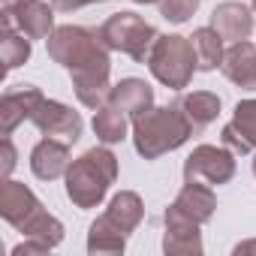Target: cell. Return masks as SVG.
I'll use <instances>...</instances> for the list:
<instances>
[{"label":"cell","instance_id":"obj_32","mask_svg":"<svg viewBox=\"0 0 256 256\" xmlns=\"http://www.w3.org/2000/svg\"><path fill=\"white\" fill-rule=\"evenodd\" d=\"M253 175H256V157H253Z\"/></svg>","mask_w":256,"mask_h":256},{"label":"cell","instance_id":"obj_29","mask_svg":"<svg viewBox=\"0 0 256 256\" xmlns=\"http://www.w3.org/2000/svg\"><path fill=\"white\" fill-rule=\"evenodd\" d=\"M235 256H241V253H256V238H250V241H241V244H235V250H232Z\"/></svg>","mask_w":256,"mask_h":256},{"label":"cell","instance_id":"obj_25","mask_svg":"<svg viewBox=\"0 0 256 256\" xmlns=\"http://www.w3.org/2000/svg\"><path fill=\"white\" fill-rule=\"evenodd\" d=\"M199 4H202V0H160L157 6H160V16L166 22L184 24V22H190V16H196Z\"/></svg>","mask_w":256,"mask_h":256},{"label":"cell","instance_id":"obj_19","mask_svg":"<svg viewBox=\"0 0 256 256\" xmlns=\"http://www.w3.org/2000/svg\"><path fill=\"white\" fill-rule=\"evenodd\" d=\"M175 106L187 114V120L193 124V130L202 133L208 124L217 120L220 114V96L211 94V90H190V94H181L175 100Z\"/></svg>","mask_w":256,"mask_h":256},{"label":"cell","instance_id":"obj_22","mask_svg":"<svg viewBox=\"0 0 256 256\" xmlns=\"http://www.w3.org/2000/svg\"><path fill=\"white\" fill-rule=\"evenodd\" d=\"M28 241H34V244H40L46 253L48 250H54L60 241H64V223L54 217V214H48L46 208H40L30 220H24V226L18 229Z\"/></svg>","mask_w":256,"mask_h":256},{"label":"cell","instance_id":"obj_7","mask_svg":"<svg viewBox=\"0 0 256 256\" xmlns=\"http://www.w3.org/2000/svg\"><path fill=\"white\" fill-rule=\"evenodd\" d=\"M163 223H166V232H163V253L166 256H199L205 247H202V232L190 214H184L175 202L166 208L163 214Z\"/></svg>","mask_w":256,"mask_h":256},{"label":"cell","instance_id":"obj_18","mask_svg":"<svg viewBox=\"0 0 256 256\" xmlns=\"http://www.w3.org/2000/svg\"><path fill=\"white\" fill-rule=\"evenodd\" d=\"M130 114H126L124 108H118L114 102H106L100 108H94V136L102 142V145H118L126 139V133H130Z\"/></svg>","mask_w":256,"mask_h":256},{"label":"cell","instance_id":"obj_5","mask_svg":"<svg viewBox=\"0 0 256 256\" xmlns=\"http://www.w3.org/2000/svg\"><path fill=\"white\" fill-rule=\"evenodd\" d=\"M100 36L108 52H120L126 58H133L136 64H145L157 40V30L139 12H114L100 24Z\"/></svg>","mask_w":256,"mask_h":256},{"label":"cell","instance_id":"obj_23","mask_svg":"<svg viewBox=\"0 0 256 256\" xmlns=\"http://www.w3.org/2000/svg\"><path fill=\"white\" fill-rule=\"evenodd\" d=\"M106 214H108L124 232H130V235H133V232L139 229L142 217H145V202H142V196H139L136 190H120V193L112 196Z\"/></svg>","mask_w":256,"mask_h":256},{"label":"cell","instance_id":"obj_6","mask_svg":"<svg viewBox=\"0 0 256 256\" xmlns=\"http://www.w3.org/2000/svg\"><path fill=\"white\" fill-rule=\"evenodd\" d=\"M235 157L238 154L226 145H196L184 160V181H205L211 187L229 184L238 169Z\"/></svg>","mask_w":256,"mask_h":256},{"label":"cell","instance_id":"obj_12","mask_svg":"<svg viewBox=\"0 0 256 256\" xmlns=\"http://www.w3.org/2000/svg\"><path fill=\"white\" fill-rule=\"evenodd\" d=\"M72 157H70V142L64 139H54V136H46L34 145L30 151V172L40 178V181H58L60 175H66Z\"/></svg>","mask_w":256,"mask_h":256},{"label":"cell","instance_id":"obj_28","mask_svg":"<svg viewBox=\"0 0 256 256\" xmlns=\"http://www.w3.org/2000/svg\"><path fill=\"white\" fill-rule=\"evenodd\" d=\"M22 4H28V0H0V16H10V12H16Z\"/></svg>","mask_w":256,"mask_h":256},{"label":"cell","instance_id":"obj_17","mask_svg":"<svg viewBox=\"0 0 256 256\" xmlns=\"http://www.w3.org/2000/svg\"><path fill=\"white\" fill-rule=\"evenodd\" d=\"M175 205L184 214H190L196 223L205 226L217 211V196H214V187L205 184V181H184V187L175 196Z\"/></svg>","mask_w":256,"mask_h":256},{"label":"cell","instance_id":"obj_10","mask_svg":"<svg viewBox=\"0 0 256 256\" xmlns=\"http://www.w3.org/2000/svg\"><path fill=\"white\" fill-rule=\"evenodd\" d=\"M220 145L235 154H256V100H238L232 120L220 130Z\"/></svg>","mask_w":256,"mask_h":256},{"label":"cell","instance_id":"obj_1","mask_svg":"<svg viewBox=\"0 0 256 256\" xmlns=\"http://www.w3.org/2000/svg\"><path fill=\"white\" fill-rule=\"evenodd\" d=\"M193 133V124L175 102L154 106L133 120V145L142 160H157L169 151H178L181 145H187Z\"/></svg>","mask_w":256,"mask_h":256},{"label":"cell","instance_id":"obj_26","mask_svg":"<svg viewBox=\"0 0 256 256\" xmlns=\"http://www.w3.org/2000/svg\"><path fill=\"white\" fill-rule=\"evenodd\" d=\"M16 163H18L16 145H12V139H10V136H4V139H0V175L10 178V175H12V169H16Z\"/></svg>","mask_w":256,"mask_h":256},{"label":"cell","instance_id":"obj_11","mask_svg":"<svg viewBox=\"0 0 256 256\" xmlns=\"http://www.w3.org/2000/svg\"><path fill=\"white\" fill-rule=\"evenodd\" d=\"M18 28L24 36L30 40H48L54 30V4H46V0H28L22 4L16 12L0 16V28Z\"/></svg>","mask_w":256,"mask_h":256},{"label":"cell","instance_id":"obj_2","mask_svg":"<svg viewBox=\"0 0 256 256\" xmlns=\"http://www.w3.org/2000/svg\"><path fill=\"white\" fill-rule=\"evenodd\" d=\"M66 181V199L82 208V211H90L96 208L108 187L118 181V157L108 145H100V148H90L84 151L82 157H76L64 175Z\"/></svg>","mask_w":256,"mask_h":256},{"label":"cell","instance_id":"obj_31","mask_svg":"<svg viewBox=\"0 0 256 256\" xmlns=\"http://www.w3.org/2000/svg\"><path fill=\"white\" fill-rule=\"evenodd\" d=\"M250 10H253V16H256V0H250Z\"/></svg>","mask_w":256,"mask_h":256},{"label":"cell","instance_id":"obj_27","mask_svg":"<svg viewBox=\"0 0 256 256\" xmlns=\"http://www.w3.org/2000/svg\"><path fill=\"white\" fill-rule=\"evenodd\" d=\"M58 12H76V10H84V6H94V4H106V0H52Z\"/></svg>","mask_w":256,"mask_h":256},{"label":"cell","instance_id":"obj_13","mask_svg":"<svg viewBox=\"0 0 256 256\" xmlns=\"http://www.w3.org/2000/svg\"><path fill=\"white\" fill-rule=\"evenodd\" d=\"M40 208H42V202L36 199V193L28 184L4 178V190H0V217H4L10 226L22 229L24 220H30Z\"/></svg>","mask_w":256,"mask_h":256},{"label":"cell","instance_id":"obj_21","mask_svg":"<svg viewBox=\"0 0 256 256\" xmlns=\"http://www.w3.org/2000/svg\"><path fill=\"white\" fill-rule=\"evenodd\" d=\"M190 42H193V54H196V70L199 72H214L220 64H223V54H226V48H223V36L208 24V28H196L193 30V36H190Z\"/></svg>","mask_w":256,"mask_h":256},{"label":"cell","instance_id":"obj_20","mask_svg":"<svg viewBox=\"0 0 256 256\" xmlns=\"http://www.w3.org/2000/svg\"><path fill=\"white\" fill-rule=\"evenodd\" d=\"M130 232H124L108 214H100L88 229V253H124Z\"/></svg>","mask_w":256,"mask_h":256},{"label":"cell","instance_id":"obj_16","mask_svg":"<svg viewBox=\"0 0 256 256\" xmlns=\"http://www.w3.org/2000/svg\"><path fill=\"white\" fill-rule=\"evenodd\" d=\"M108 102L124 108L126 114H130V120H136L139 114L154 108V88L145 78H120L118 84H112Z\"/></svg>","mask_w":256,"mask_h":256},{"label":"cell","instance_id":"obj_14","mask_svg":"<svg viewBox=\"0 0 256 256\" xmlns=\"http://www.w3.org/2000/svg\"><path fill=\"white\" fill-rule=\"evenodd\" d=\"M220 72L241 90H256V46L241 40V42H229Z\"/></svg>","mask_w":256,"mask_h":256},{"label":"cell","instance_id":"obj_30","mask_svg":"<svg viewBox=\"0 0 256 256\" xmlns=\"http://www.w3.org/2000/svg\"><path fill=\"white\" fill-rule=\"evenodd\" d=\"M133 4H139V6H148V4H160V0H133Z\"/></svg>","mask_w":256,"mask_h":256},{"label":"cell","instance_id":"obj_15","mask_svg":"<svg viewBox=\"0 0 256 256\" xmlns=\"http://www.w3.org/2000/svg\"><path fill=\"white\" fill-rule=\"evenodd\" d=\"M211 28L226 40V42H241L250 40L253 34V10L238 4V0H226V4H217L211 12Z\"/></svg>","mask_w":256,"mask_h":256},{"label":"cell","instance_id":"obj_9","mask_svg":"<svg viewBox=\"0 0 256 256\" xmlns=\"http://www.w3.org/2000/svg\"><path fill=\"white\" fill-rule=\"evenodd\" d=\"M46 94L36 84H18L0 96V136H12L24 120L34 118Z\"/></svg>","mask_w":256,"mask_h":256},{"label":"cell","instance_id":"obj_24","mask_svg":"<svg viewBox=\"0 0 256 256\" xmlns=\"http://www.w3.org/2000/svg\"><path fill=\"white\" fill-rule=\"evenodd\" d=\"M30 52H34V40L24 36L18 28L6 24L0 28V58H4V70L12 72L18 66H24L30 60Z\"/></svg>","mask_w":256,"mask_h":256},{"label":"cell","instance_id":"obj_3","mask_svg":"<svg viewBox=\"0 0 256 256\" xmlns=\"http://www.w3.org/2000/svg\"><path fill=\"white\" fill-rule=\"evenodd\" d=\"M145 64L151 76L169 90H184L193 82V72H199L193 42L190 36H181V34H157Z\"/></svg>","mask_w":256,"mask_h":256},{"label":"cell","instance_id":"obj_8","mask_svg":"<svg viewBox=\"0 0 256 256\" xmlns=\"http://www.w3.org/2000/svg\"><path fill=\"white\" fill-rule=\"evenodd\" d=\"M30 120H34V126H36L42 136H54V139L70 142V145L78 142L82 139V130H84L82 114L72 112V106H66L60 100H42Z\"/></svg>","mask_w":256,"mask_h":256},{"label":"cell","instance_id":"obj_4","mask_svg":"<svg viewBox=\"0 0 256 256\" xmlns=\"http://www.w3.org/2000/svg\"><path fill=\"white\" fill-rule=\"evenodd\" d=\"M46 46H48V58L54 64H60L66 72H76V70L108 60V48H106L100 30H90V28H82V24L54 28L52 36L46 40Z\"/></svg>","mask_w":256,"mask_h":256}]
</instances>
